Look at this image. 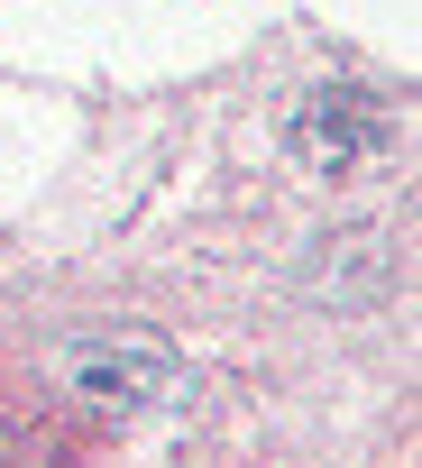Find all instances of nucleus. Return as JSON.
<instances>
[{
  "mask_svg": "<svg viewBox=\"0 0 422 468\" xmlns=\"http://www.w3.org/2000/svg\"><path fill=\"white\" fill-rule=\"evenodd\" d=\"M294 165H312V175H376L395 147H404V120H395V101L385 92H367V83H322L303 111H294Z\"/></svg>",
  "mask_w": 422,
  "mask_h": 468,
  "instance_id": "1",
  "label": "nucleus"
},
{
  "mask_svg": "<svg viewBox=\"0 0 422 468\" xmlns=\"http://www.w3.org/2000/svg\"><path fill=\"white\" fill-rule=\"evenodd\" d=\"M56 377H65V395L74 404H92V413H111V422H138V413H165L174 395H184V367L156 349V340H65L56 349Z\"/></svg>",
  "mask_w": 422,
  "mask_h": 468,
  "instance_id": "2",
  "label": "nucleus"
}]
</instances>
